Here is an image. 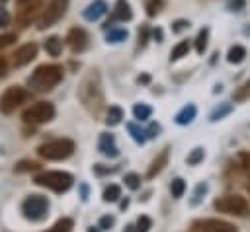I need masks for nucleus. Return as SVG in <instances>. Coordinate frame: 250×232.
<instances>
[{
    "instance_id": "nucleus-29",
    "label": "nucleus",
    "mask_w": 250,
    "mask_h": 232,
    "mask_svg": "<svg viewBox=\"0 0 250 232\" xmlns=\"http://www.w3.org/2000/svg\"><path fill=\"white\" fill-rule=\"evenodd\" d=\"M105 39H107V43H121V41L127 39V29H121V27L119 29H109Z\"/></svg>"
},
{
    "instance_id": "nucleus-38",
    "label": "nucleus",
    "mask_w": 250,
    "mask_h": 232,
    "mask_svg": "<svg viewBox=\"0 0 250 232\" xmlns=\"http://www.w3.org/2000/svg\"><path fill=\"white\" fill-rule=\"evenodd\" d=\"M148 35H150V29L146 25H141V29H139V47H145L146 45Z\"/></svg>"
},
{
    "instance_id": "nucleus-11",
    "label": "nucleus",
    "mask_w": 250,
    "mask_h": 232,
    "mask_svg": "<svg viewBox=\"0 0 250 232\" xmlns=\"http://www.w3.org/2000/svg\"><path fill=\"white\" fill-rule=\"evenodd\" d=\"M37 51H39V47L35 43H25V45L18 47L16 53L12 55V64L18 66V68L20 66H25L27 62H31L37 57Z\"/></svg>"
},
{
    "instance_id": "nucleus-5",
    "label": "nucleus",
    "mask_w": 250,
    "mask_h": 232,
    "mask_svg": "<svg viewBox=\"0 0 250 232\" xmlns=\"http://www.w3.org/2000/svg\"><path fill=\"white\" fill-rule=\"evenodd\" d=\"M215 211L230 216H250V203L240 195H223L213 203Z\"/></svg>"
},
{
    "instance_id": "nucleus-14",
    "label": "nucleus",
    "mask_w": 250,
    "mask_h": 232,
    "mask_svg": "<svg viewBox=\"0 0 250 232\" xmlns=\"http://www.w3.org/2000/svg\"><path fill=\"white\" fill-rule=\"evenodd\" d=\"M98 150H100L104 156H107V158H115V156L119 154V148H117V144H115L113 135L102 133V135H100V140H98Z\"/></svg>"
},
{
    "instance_id": "nucleus-41",
    "label": "nucleus",
    "mask_w": 250,
    "mask_h": 232,
    "mask_svg": "<svg viewBox=\"0 0 250 232\" xmlns=\"http://www.w3.org/2000/svg\"><path fill=\"white\" fill-rule=\"evenodd\" d=\"M189 27V21H186V19H176L174 23H172V31L174 33H180V31H184V29H188Z\"/></svg>"
},
{
    "instance_id": "nucleus-46",
    "label": "nucleus",
    "mask_w": 250,
    "mask_h": 232,
    "mask_svg": "<svg viewBox=\"0 0 250 232\" xmlns=\"http://www.w3.org/2000/svg\"><path fill=\"white\" fill-rule=\"evenodd\" d=\"M6 74H8V60H6V57L0 55V78H4Z\"/></svg>"
},
{
    "instance_id": "nucleus-34",
    "label": "nucleus",
    "mask_w": 250,
    "mask_h": 232,
    "mask_svg": "<svg viewBox=\"0 0 250 232\" xmlns=\"http://www.w3.org/2000/svg\"><path fill=\"white\" fill-rule=\"evenodd\" d=\"M230 105L229 103H223L221 107H217V109H213V113H211V121H219V119H223L225 115H229L230 113Z\"/></svg>"
},
{
    "instance_id": "nucleus-27",
    "label": "nucleus",
    "mask_w": 250,
    "mask_h": 232,
    "mask_svg": "<svg viewBox=\"0 0 250 232\" xmlns=\"http://www.w3.org/2000/svg\"><path fill=\"white\" fill-rule=\"evenodd\" d=\"M119 197H121V187H119V185L111 183V185L105 187V191H104V201H105V203H113V201H117Z\"/></svg>"
},
{
    "instance_id": "nucleus-24",
    "label": "nucleus",
    "mask_w": 250,
    "mask_h": 232,
    "mask_svg": "<svg viewBox=\"0 0 250 232\" xmlns=\"http://www.w3.org/2000/svg\"><path fill=\"white\" fill-rule=\"evenodd\" d=\"M133 115H135V119H139V121H146V119H150V115H152V107L146 105V103H135Z\"/></svg>"
},
{
    "instance_id": "nucleus-36",
    "label": "nucleus",
    "mask_w": 250,
    "mask_h": 232,
    "mask_svg": "<svg viewBox=\"0 0 250 232\" xmlns=\"http://www.w3.org/2000/svg\"><path fill=\"white\" fill-rule=\"evenodd\" d=\"M123 181H125V185H127L129 189H139V187H141V177H139L137 174H127Z\"/></svg>"
},
{
    "instance_id": "nucleus-18",
    "label": "nucleus",
    "mask_w": 250,
    "mask_h": 232,
    "mask_svg": "<svg viewBox=\"0 0 250 232\" xmlns=\"http://www.w3.org/2000/svg\"><path fill=\"white\" fill-rule=\"evenodd\" d=\"M133 18V12H131V6L127 0H117L115 2V8H113V19H119V21H129Z\"/></svg>"
},
{
    "instance_id": "nucleus-2",
    "label": "nucleus",
    "mask_w": 250,
    "mask_h": 232,
    "mask_svg": "<svg viewBox=\"0 0 250 232\" xmlns=\"http://www.w3.org/2000/svg\"><path fill=\"white\" fill-rule=\"evenodd\" d=\"M61 80H62V66H59V64H41L33 70L27 84L33 92L43 94V92H51L55 86H59Z\"/></svg>"
},
{
    "instance_id": "nucleus-3",
    "label": "nucleus",
    "mask_w": 250,
    "mask_h": 232,
    "mask_svg": "<svg viewBox=\"0 0 250 232\" xmlns=\"http://www.w3.org/2000/svg\"><path fill=\"white\" fill-rule=\"evenodd\" d=\"M33 181L41 187L55 191V193H64L72 187L74 177L68 172H43V174H37Z\"/></svg>"
},
{
    "instance_id": "nucleus-43",
    "label": "nucleus",
    "mask_w": 250,
    "mask_h": 232,
    "mask_svg": "<svg viewBox=\"0 0 250 232\" xmlns=\"http://www.w3.org/2000/svg\"><path fill=\"white\" fill-rule=\"evenodd\" d=\"M8 25H10V14L8 10L0 8V27H8Z\"/></svg>"
},
{
    "instance_id": "nucleus-37",
    "label": "nucleus",
    "mask_w": 250,
    "mask_h": 232,
    "mask_svg": "<svg viewBox=\"0 0 250 232\" xmlns=\"http://www.w3.org/2000/svg\"><path fill=\"white\" fill-rule=\"evenodd\" d=\"M205 191H207V185H205V183H199V185L195 187V191H193V199H191V205H197V203L201 201V195H205Z\"/></svg>"
},
{
    "instance_id": "nucleus-10",
    "label": "nucleus",
    "mask_w": 250,
    "mask_h": 232,
    "mask_svg": "<svg viewBox=\"0 0 250 232\" xmlns=\"http://www.w3.org/2000/svg\"><path fill=\"white\" fill-rule=\"evenodd\" d=\"M195 232H238V228L221 218H199L193 222Z\"/></svg>"
},
{
    "instance_id": "nucleus-47",
    "label": "nucleus",
    "mask_w": 250,
    "mask_h": 232,
    "mask_svg": "<svg viewBox=\"0 0 250 232\" xmlns=\"http://www.w3.org/2000/svg\"><path fill=\"white\" fill-rule=\"evenodd\" d=\"M35 2H39V0H16V4H18V6H25V4H35Z\"/></svg>"
},
{
    "instance_id": "nucleus-33",
    "label": "nucleus",
    "mask_w": 250,
    "mask_h": 232,
    "mask_svg": "<svg viewBox=\"0 0 250 232\" xmlns=\"http://www.w3.org/2000/svg\"><path fill=\"white\" fill-rule=\"evenodd\" d=\"M164 4H166V0H148V4H146V14H148L150 18H152V16H158V14L162 12Z\"/></svg>"
},
{
    "instance_id": "nucleus-13",
    "label": "nucleus",
    "mask_w": 250,
    "mask_h": 232,
    "mask_svg": "<svg viewBox=\"0 0 250 232\" xmlns=\"http://www.w3.org/2000/svg\"><path fill=\"white\" fill-rule=\"evenodd\" d=\"M39 10H41V4L39 2H35V4H25V6H20V12H18V23H20V27H27L35 18H37V14H39Z\"/></svg>"
},
{
    "instance_id": "nucleus-25",
    "label": "nucleus",
    "mask_w": 250,
    "mask_h": 232,
    "mask_svg": "<svg viewBox=\"0 0 250 232\" xmlns=\"http://www.w3.org/2000/svg\"><path fill=\"white\" fill-rule=\"evenodd\" d=\"M207 39H209V29H207V27L199 29V33H197V37H195V51H197V55H203V53H205V49H207Z\"/></svg>"
},
{
    "instance_id": "nucleus-40",
    "label": "nucleus",
    "mask_w": 250,
    "mask_h": 232,
    "mask_svg": "<svg viewBox=\"0 0 250 232\" xmlns=\"http://www.w3.org/2000/svg\"><path fill=\"white\" fill-rule=\"evenodd\" d=\"M14 41H16V35H14V33H2V35H0V49L10 47Z\"/></svg>"
},
{
    "instance_id": "nucleus-44",
    "label": "nucleus",
    "mask_w": 250,
    "mask_h": 232,
    "mask_svg": "<svg viewBox=\"0 0 250 232\" xmlns=\"http://www.w3.org/2000/svg\"><path fill=\"white\" fill-rule=\"evenodd\" d=\"M158 133H160V125H156V123H152V125L146 129V136H148V138L158 136Z\"/></svg>"
},
{
    "instance_id": "nucleus-7",
    "label": "nucleus",
    "mask_w": 250,
    "mask_h": 232,
    "mask_svg": "<svg viewBox=\"0 0 250 232\" xmlns=\"http://www.w3.org/2000/svg\"><path fill=\"white\" fill-rule=\"evenodd\" d=\"M29 97L27 90L21 88V86H10L4 90V94L0 96V111L4 115H10L14 113L21 103H25Z\"/></svg>"
},
{
    "instance_id": "nucleus-1",
    "label": "nucleus",
    "mask_w": 250,
    "mask_h": 232,
    "mask_svg": "<svg viewBox=\"0 0 250 232\" xmlns=\"http://www.w3.org/2000/svg\"><path fill=\"white\" fill-rule=\"evenodd\" d=\"M78 99L90 115H94V117L102 115V111L105 109V97H104L102 76L98 70H90L82 78V82L78 86Z\"/></svg>"
},
{
    "instance_id": "nucleus-12",
    "label": "nucleus",
    "mask_w": 250,
    "mask_h": 232,
    "mask_svg": "<svg viewBox=\"0 0 250 232\" xmlns=\"http://www.w3.org/2000/svg\"><path fill=\"white\" fill-rule=\"evenodd\" d=\"M66 43L72 49V53H82L88 47V33L82 27H72L66 35Z\"/></svg>"
},
{
    "instance_id": "nucleus-16",
    "label": "nucleus",
    "mask_w": 250,
    "mask_h": 232,
    "mask_svg": "<svg viewBox=\"0 0 250 232\" xmlns=\"http://www.w3.org/2000/svg\"><path fill=\"white\" fill-rule=\"evenodd\" d=\"M168 154H170V150L164 148V150L152 160V164H150V168H148V172H146V177H148V179H152L156 174H160V172L164 170V166L168 164Z\"/></svg>"
},
{
    "instance_id": "nucleus-32",
    "label": "nucleus",
    "mask_w": 250,
    "mask_h": 232,
    "mask_svg": "<svg viewBox=\"0 0 250 232\" xmlns=\"http://www.w3.org/2000/svg\"><path fill=\"white\" fill-rule=\"evenodd\" d=\"M203 158H205V152H203V148H193V150L188 154L186 162H188V166H197L199 162H203Z\"/></svg>"
},
{
    "instance_id": "nucleus-4",
    "label": "nucleus",
    "mask_w": 250,
    "mask_h": 232,
    "mask_svg": "<svg viewBox=\"0 0 250 232\" xmlns=\"http://www.w3.org/2000/svg\"><path fill=\"white\" fill-rule=\"evenodd\" d=\"M74 152V142L70 138H55L37 148V154L45 160H66Z\"/></svg>"
},
{
    "instance_id": "nucleus-19",
    "label": "nucleus",
    "mask_w": 250,
    "mask_h": 232,
    "mask_svg": "<svg viewBox=\"0 0 250 232\" xmlns=\"http://www.w3.org/2000/svg\"><path fill=\"white\" fill-rule=\"evenodd\" d=\"M43 47H45V51H47L51 57H59V55L62 53V41H61V37H57V35L47 37L45 43H43Z\"/></svg>"
},
{
    "instance_id": "nucleus-42",
    "label": "nucleus",
    "mask_w": 250,
    "mask_h": 232,
    "mask_svg": "<svg viewBox=\"0 0 250 232\" xmlns=\"http://www.w3.org/2000/svg\"><path fill=\"white\" fill-rule=\"evenodd\" d=\"M238 160H240V166L244 170H250V152H240L238 154Z\"/></svg>"
},
{
    "instance_id": "nucleus-28",
    "label": "nucleus",
    "mask_w": 250,
    "mask_h": 232,
    "mask_svg": "<svg viewBox=\"0 0 250 232\" xmlns=\"http://www.w3.org/2000/svg\"><path fill=\"white\" fill-rule=\"evenodd\" d=\"M41 166L37 164V162H33V160H21V162H18L16 166H14V172H18V174H23V172H35V170H39Z\"/></svg>"
},
{
    "instance_id": "nucleus-6",
    "label": "nucleus",
    "mask_w": 250,
    "mask_h": 232,
    "mask_svg": "<svg viewBox=\"0 0 250 232\" xmlns=\"http://www.w3.org/2000/svg\"><path fill=\"white\" fill-rule=\"evenodd\" d=\"M70 0H51L39 14L37 18V29H47L51 25H55L68 10Z\"/></svg>"
},
{
    "instance_id": "nucleus-22",
    "label": "nucleus",
    "mask_w": 250,
    "mask_h": 232,
    "mask_svg": "<svg viewBox=\"0 0 250 232\" xmlns=\"http://www.w3.org/2000/svg\"><path fill=\"white\" fill-rule=\"evenodd\" d=\"M72 228H74V222H72V218H59L49 230H45V232H72Z\"/></svg>"
},
{
    "instance_id": "nucleus-50",
    "label": "nucleus",
    "mask_w": 250,
    "mask_h": 232,
    "mask_svg": "<svg viewBox=\"0 0 250 232\" xmlns=\"http://www.w3.org/2000/svg\"><path fill=\"white\" fill-rule=\"evenodd\" d=\"M88 232H100V228H94L92 226V228H88Z\"/></svg>"
},
{
    "instance_id": "nucleus-31",
    "label": "nucleus",
    "mask_w": 250,
    "mask_h": 232,
    "mask_svg": "<svg viewBox=\"0 0 250 232\" xmlns=\"http://www.w3.org/2000/svg\"><path fill=\"white\" fill-rule=\"evenodd\" d=\"M232 97H234V101H244V99H248V97H250V80H246L242 86H238V88L234 90Z\"/></svg>"
},
{
    "instance_id": "nucleus-20",
    "label": "nucleus",
    "mask_w": 250,
    "mask_h": 232,
    "mask_svg": "<svg viewBox=\"0 0 250 232\" xmlns=\"http://www.w3.org/2000/svg\"><path fill=\"white\" fill-rule=\"evenodd\" d=\"M121 119H123V109L119 105H109L105 111V123L109 127H113V125H119Z\"/></svg>"
},
{
    "instance_id": "nucleus-9",
    "label": "nucleus",
    "mask_w": 250,
    "mask_h": 232,
    "mask_svg": "<svg viewBox=\"0 0 250 232\" xmlns=\"http://www.w3.org/2000/svg\"><path fill=\"white\" fill-rule=\"evenodd\" d=\"M47 211H49V201L43 195H29L21 203V213L29 220H41V218H45L47 216Z\"/></svg>"
},
{
    "instance_id": "nucleus-35",
    "label": "nucleus",
    "mask_w": 250,
    "mask_h": 232,
    "mask_svg": "<svg viewBox=\"0 0 250 232\" xmlns=\"http://www.w3.org/2000/svg\"><path fill=\"white\" fill-rule=\"evenodd\" d=\"M150 226H152V220L148 216H139V220L135 224V232H148Z\"/></svg>"
},
{
    "instance_id": "nucleus-39",
    "label": "nucleus",
    "mask_w": 250,
    "mask_h": 232,
    "mask_svg": "<svg viewBox=\"0 0 250 232\" xmlns=\"http://www.w3.org/2000/svg\"><path fill=\"white\" fill-rule=\"evenodd\" d=\"M113 222H115V218H113V216H109V214H107V216H102V218H100L98 228H100V230H109V228L113 226Z\"/></svg>"
},
{
    "instance_id": "nucleus-45",
    "label": "nucleus",
    "mask_w": 250,
    "mask_h": 232,
    "mask_svg": "<svg viewBox=\"0 0 250 232\" xmlns=\"http://www.w3.org/2000/svg\"><path fill=\"white\" fill-rule=\"evenodd\" d=\"M244 0H232L230 4H229V10H232V12H240L242 8H244Z\"/></svg>"
},
{
    "instance_id": "nucleus-15",
    "label": "nucleus",
    "mask_w": 250,
    "mask_h": 232,
    "mask_svg": "<svg viewBox=\"0 0 250 232\" xmlns=\"http://www.w3.org/2000/svg\"><path fill=\"white\" fill-rule=\"evenodd\" d=\"M105 12H107V4H105L104 0H94V2H90V4L84 8L82 16H84L88 21H96V19H100Z\"/></svg>"
},
{
    "instance_id": "nucleus-23",
    "label": "nucleus",
    "mask_w": 250,
    "mask_h": 232,
    "mask_svg": "<svg viewBox=\"0 0 250 232\" xmlns=\"http://www.w3.org/2000/svg\"><path fill=\"white\" fill-rule=\"evenodd\" d=\"M188 53H189V41H188V39H186V41H180V43L172 49L170 60H180L182 57H188Z\"/></svg>"
},
{
    "instance_id": "nucleus-48",
    "label": "nucleus",
    "mask_w": 250,
    "mask_h": 232,
    "mask_svg": "<svg viewBox=\"0 0 250 232\" xmlns=\"http://www.w3.org/2000/svg\"><path fill=\"white\" fill-rule=\"evenodd\" d=\"M152 35H154V39H156V41H162V31H160V29H154V31H152Z\"/></svg>"
},
{
    "instance_id": "nucleus-8",
    "label": "nucleus",
    "mask_w": 250,
    "mask_h": 232,
    "mask_svg": "<svg viewBox=\"0 0 250 232\" xmlns=\"http://www.w3.org/2000/svg\"><path fill=\"white\" fill-rule=\"evenodd\" d=\"M53 117H55V105L49 103V101H37V103L29 105V107L21 113V119H23L25 123H31V125L49 123Z\"/></svg>"
},
{
    "instance_id": "nucleus-26",
    "label": "nucleus",
    "mask_w": 250,
    "mask_h": 232,
    "mask_svg": "<svg viewBox=\"0 0 250 232\" xmlns=\"http://www.w3.org/2000/svg\"><path fill=\"white\" fill-rule=\"evenodd\" d=\"M127 131L131 133V136H133V138H135V142H139V144H143V142L148 138V136H146V131H145V129H141L137 123H129V125H127Z\"/></svg>"
},
{
    "instance_id": "nucleus-30",
    "label": "nucleus",
    "mask_w": 250,
    "mask_h": 232,
    "mask_svg": "<svg viewBox=\"0 0 250 232\" xmlns=\"http://www.w3.org/2000/svg\"><path fill=\"white\" fill-rule=\"evenodd\" d=\"M170 193H172L174 199H180V197L186 193V181H184L182 177H176V179L172 181V185H170Z\"/></svg>"
},
{
    "instance_id": "nucleus-17",
    "label": "nucleus",
    "mask_w": 250,
    "mask_h": 232,
    "mask_svg": "<svg viewBox=\"0 0 250 232\" xmlns=\"http://www.w3.org/2000/svg\"><path fill=\"white\" fill-rule=\"evenodd\" d=\"M195 115H197V107L193 103H188L176 113V123L178 125H188V123H191L195 119Z\"/></svg>"
},
{
    "instance_id": "nucleus-51",
    "label": "nucleus",
    "mask_w": 250,
    "mask_h": 232,
    "mask_svg": "<svg viewBox=\"0 0 250 232\" xmlns=\"http://www.w3.org/2000/svg\"><path fill=\"white\" fill-rule=\"evenodd\" d=\"M246 187H248V193H250V183H248V185H246Z\"/></svg>"
},
{
    "instance_id": "nucleus-21",
    "label": "nucleus",
    "mask_w": 250,
    "mask_h": 232,
    "mask_svg": "<svg viewBox=\"0 0 250 232\" xmlns=\"http://www.w3.org/2000/svg\"><path fill=\"white\" fill-rule=\"evenodd\" d=\"M244 57H246V49H244L242 45H232V47L229 49V53H227V60L232 62V64L242 62Z\"/></svg>"
},
{
    "instance_id": "nucleus-49",
    "label": "nucleus",
    "mask_w": 250,
    "mask_h": 232,
    "mask_svg": "<svg viewBox=\"0 0 250 232\" xmlns=\"http://www.w3.org/2000/svg\"><path fill=\"white\" fill-rule=\"evenodd\" d=\"M148 80H150V78H148L146 74H143V76H139V78H137V82H139V84H146Z\"/></svg>"
}]
</instances>
